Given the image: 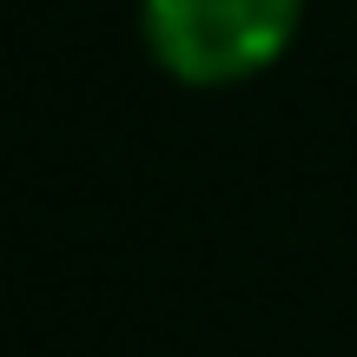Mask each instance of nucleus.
<instances>
[{
	"mask_svg": "<svg viewBox=\"0 0 357 357\" xmlns=\"http://www.w3.org/2000/svg\"><path fill=\"white\" fill-rule=\"evenodd\" d=\"M305 0H139V33L159 73L185 86H238L284 60Z\"/></svg>",
	"mask_w": 357,
	"mask_h": 357,
	"instance_id": "1",
	"label": "nucleus"
}]
</instances>
